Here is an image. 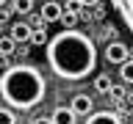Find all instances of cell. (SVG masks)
<instances>
[{"mask_svg":"<svg viewBox=\"0 0 133 124\" xmlns=\"http://www.w3.org/2000/svg\"><path fill=\"white\" fill-rule=\"evenodd\" d=\"M47 61L64 80H86L97 69V47L81 30H58L47 44Z\"/></svg>","mask_w":133,"mask_h":124,"instance_id":"obj_1","label":"cell"},{"mask_svg":"<svg viewBox=\"0 0 133 124\" xmlns=\"http://www.w3.org/2000/svg\"><path fill=\"white\" fill-rule=\"evenodd\" d=\"M0 94H3V102L8 107L28 110V107L39 105L44 97V77L31 64L8 66L0 77Z\"/></svg>","mask_w":133,"mask_h":124,"instance_id":"obj_2","label":"cell"},{"mask_svg":"<svg viewBox=\"0 0 133 124\" xmlns=\"http://www.w3.org/2000/svg\"><path fill=\"white\" fill-rule=\"evenodd\" d=\"M108 3H111V11L116 14L119 25L130 33V39H133V0H108Z\"/></svg>","mask_w":133,"mask_h":124,"instance_id":"obj_3","label":"cell"},{"mask_svg":"<svg viewBox=\"0 0 133 124\" xmlns=\"http://www.w3.org/2000/svg\"><path fill=\"white\" fill-rule=\"evenodd\" d=\"M105 61L108 64H116V66H125L128 61H130V50H128V44H122V41H111L105 47Z\"/></svg>","mask_w":133,"mask_h":124,"instance_id":"obj_4","label":"cell"},{"mask_svg":"<svg viewBox=\"0 0 133 124\" xmlns=\"http://www.w3.org/2000/svg\"><path fill=\"white\" fill-rule=\"evenodd\" d=\"M69 107L75 110V116H94V113H91L94 102H91V97H86V94H78V97H72Z\"/></svg>","mask_w":133,"mask_h":124,"instance_id":"obj_5","label":"cell"},{"mask_svg":"<svg viewBox=\"0 0 133 124\" xmlns=\"http://www.w3.org/2000/svg\"><path fill=\"white\" fill-rule=\"evenodd\" d=\"M42 19H44V22H58V19H64V8L58 6L56 0L42 3Z\"/></svg>","mask_w":133,"mask_h":124,"instance_id":"obj_6","label":"cell"},{"mask_svg":"<svg viewBox=\"0 0 133 124\" xmlns=\"http://www.w3.org/2000/svg\"><path fill=\"white\" fill-rule=\"evenodd\" d=\"M8 36H11L17 44H22V41H31L33 39V30L25 22H14V25H11V30H8Z\"/></svg>","mask_w":133,"mask_h":124,"instance_id":"obj_7","label":"cell"},{"mask_svg":"<svg viewBox=\"0 0 133 124\" xmlns=\"http://www.w3.org/2000/svg\"><path fill=\"white\" fill-rule=\"evenodd\" d=\"M86 124H122V119L116 113H111V110H97L94 116L86 119Z\"/></svg>","mask_w":133,"mask_h":124,"instance_id":"obj_8","label":"cell"},{"mask_svg":"<svg viewBox=\"0 0 133 124\" xmlns=\"http://www.w3.org/2000/svg\"><path fill=\"white\" fill-rule=\"evenodd\" d=\"M50 119H53V124H75V119H78V116H75L72 107H56Z\"/></svg>","mask_w":133,"mask_h":124,"instance_id":"obj_9","label":"cell"},{"mask_svg":"<svg viewBox=\"0 0 133 124\" xmlns=\"http://www.w3.org/2000/svg\"><path fill=\"white\" fill-rule=\"evenodd\" d=\"M14 50H17V41L11 39V36H3V39H0V52H3V58H11Z\"/></svg>","mask_w":133,"mask_h":124,"instance_id":"obj_10","label":"cell"},{"mask_svg":"<svg viewBox=\"0 0 133 124\" xmlns=\"http://www.w3.org/2000/svg\"><path fill=\"white\" fill-rule=\"evenodd\" d=\"M31 8H33V0H14L11 3V11L14 14H31Z\"/></svg>","mask_w":133,"mask_h":124,"instance_id":"obj_11","label":"cell"},{"mask_svg":"<svg viewBox=\"0 0 133 124\" xmlns=\"http://www.w3.org/2000/svg\"><path fill=\"white\" fill-rule=\"evenodd\" d=\"M0 124H17L14 107H8V105H3V107H0Z\"/></svg>","mask_w":133,"mask_h":124,"instance_id":"obj_12","label":"cell"},{"mask_svg":"<svg viewBox=\"0 0 133 124\" xmlns=\"http://www.w3.org/2000/svg\"><path fill=\"white\" fill-rule=\"evenodd\" d=\"M119 77H122L125 83H133V58H130L125 66H119Z\"/></svg>","mask_w":133,"mask_h":124,"instance_id":"obj_13","label":"cell"},{"mask_svg":"<svg viewBox=\"0 0 133 124\" xmlns=\"http://www.w3.org/2000/svg\"><path fill=\"white\" fill-rule=\"evenodd\" d=\"M75 25H78V14L75 11H66L64 14V30H78Z\"/></svg>","mask_w":133,"mask_h":124,"instance_id":"obj_14","label":"cell"},{"mask_svg":"<svg viewBox=\"0 0 133 124\" xmlns=\"http://www.w3.org/2000/svg\"><path fill=\"white\" fill-rule=\"evenodd\" d=\"M33 44H44V41H47L50 44V39H47V33H44V28H39V30H33Z\"/></svg>","mask_w":133,"mask_h":124,"instance_id":"obj_15","label":"cell"},{"mask_svg":"<svg viewBox=\"0 0 133 124\" xmlns=\"http://www.w3.org/2000/svg\"><path fill=\"white\" fill-rule=\"evenodd\" d=\"M94 88H97L100 94H105V91H111V80H108V77H100V80L94 83Z\"/></svg>","mask_w":133,"mask_h":124,"instance_id":"obj_16","label":"cell"},{"mask_svg":"<svg viewBox=\"0 0 133 124\" xmlns=\"http://www.w3.org/2000/svg\"><path fill=\"white\" fill-rule=\"evenodd\" d=\"M33 124H53V119H44L42 116V119H33Z\"/></svg>","mask_w":133,"mask_h":124,"instance_id":"obj_17","label":"cell"},{"mask_svg":"<svg viewBox=\"0 0 133 124\" xmlns=\"http://www.w3.org/2000/svg\"><path fill=\"white\" fill-rule=\"evenodd\" d=\"M78 3H81V6H97L100 0H78Z\"/></svg>","mask_w":133,"mask_h":124,"instance_id":"obj_18","label":"cell"},{"mask_svg":"<svg viewBox=\"0 0 133 124\" xmlns=\"http://www.w3.org/2000/svg\"><path fill=\"white\" fill-rule=\"evenodd\" d=\"M44 3H50V0H44Z\"/></svg>","mask_w":133,"mask_h":124,"instance_id":"obj_19","label":"cell"}]
</instances>
